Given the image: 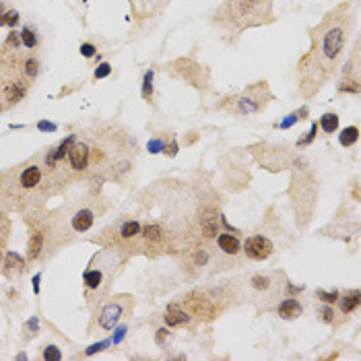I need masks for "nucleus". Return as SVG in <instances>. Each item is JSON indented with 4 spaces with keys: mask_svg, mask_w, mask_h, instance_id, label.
Listing matches in <instances>:
<instances>
[{
    "mask_svg": "<svg viewBox=\"0 0 361 361\" xmlns=\"http://www.w3.org/2000/svg\"><path fill=\"white\" fill-rule=\"evenodd\" d=\"M217 21L235 31L262 25L270 21V0H227L219 8Z\"/></svg>",
    "mask_w": 361,
    "mask_h": 361,
    "instance_id": "nucleus-1",
    "label": "nucleus"
},
{
    "mask_svg": "<svg viewBox=\"0 0 361 361\" xmlns=\"http://www.w3.org/2000/svg\"><path fill=\"white\" fill-rule=\"evenodd\" d=\"M342 48H345V29L341 25H330V27L322 33V39H320V52L324 60L328 62H334L339 56Z\"/></svg>",
    "mask_w": 361,
    "mask_h": 361,
    "instance_id": "nucleus-2",
    "label": "nucleus"
},
{
    "mask_svg": "<svg viewBox=\"0 0 361 361\" xmlns=\"http://www.w3.org/2000/svg\"><path fill=\"white\" fill-rule=\"evenodd\" d=\"M242 250L246 252V256L252 258V260H266L275 248H272V242L268 240V237H264V235H252V237L246 240Z\"/></svg>",
    "mask_w": 361,
    "mask_h": 361,
    "instance_id": "nucleus-3",
    "label": "nucleus"
},
{
    "mask_svg": "<svg viewBox=\"0 0 361 361\" xmlns=\"http://www.w3.org/2000/svg\"><path fill=\"white\" fill-rule=\"evenodd\" d=\"M171 66H173L175 75H180L182 78H186V81H190L192 85H200V76H198L200 75V66L196 62L184 58V60H175Z\"/></svg>",
    "mask_w": 361,
    "mask_h": 361,
    "instance_id": "nucleus-4",
    "label": "nucleus"
},
{
    "mask_svg": "<svg viewBox=\"0 0 361 361\" xmlns=\"http://www.w3.org/2000/svg\"><path fill=\"white\" fill-rule=\"evenodd\" d=\"M68 161L73 170H85L89 165V147L83 143H73L68 149Z\"/></svg>",
    "mask_w": 361,
    "mask_h": 361,
    "instance_id": "nucleus-5",
    "label": "nucleus"
},
{
    "mask_svg": "<svg viewBox=\"0 0 361 361\" xmlns=\"http://www.w3.org/2000/svg\"><path fill=\"white\" fill-rule=\"evenodd\" d=\"M198 221H200L202 233H205L207 237H215L217 235V231H219V213L215 209H210V207L202 209Z\"/></svg>",
    "mask_w": 361,
    "mask_h": 361,
    "instance_id": "nucleus-6",
    "label": "nucleus"
},
{
    "mask_svg": "<svg viewBox=\"0 0 361 361\" xmlns=\"http://www.w3.org/2000/svg\"><path fill=\"white\" fill-rule=\"evenodd\" d=\"M120 316H122V305L120 304H108L101 310V314H99V326L103 328V330H110V328H114L118 324V320H120Z\"/></svg>",
    "mask_w": 361,
    "mask_h": 361,
    "instance_id": "nucleus-7",
    "label": "nucleus"
},
{
    "mask_svg": "<svg viewBox=\"0 0 361 361\" xmlns=\"http://www.w3.org/2000/svg\"><path fill=\"white\" fill-rule=\"evenodd\" d=\"M163 318H165L167 326H182V324L190 322V314L184 312L180 305L170 304V305H167V310H165V314H163Z\"/></svg>",
    "mask_w": 361,
    "mask_h": 361,
    "instance_id": "nucleus-8",
    "label": "nucleus"
},
{
    "mask_svg": "<svg viewBox=\"0 0 361 361\" xmlns=\"http://www.w3.org/2000/svg\"><path fill=\"white\" fill-rule=\"evenodd\" d=\"M277 312H279V316L283 320H295V318H299V314H302V304H299L297 299H293V297H287L285 302L279 304Z\"/></svg>",
    "mask_w": 361,
    "mask_h": 361,
    "instance_id": "nucleus-9",
    "label": "nucleus"
},
{
    "mask_svg": "<svg viewBox=\"0 0 361 361\" xmlns=\"http://www.w3.org/2000/svg\"><path fill=\"white\" fill-rule=\"evenodd\" d=\"M190 307H192V312H194L196 316H205L207 320H210L215 316V305L209 302L207 297H190Z\"/></svg>",
    "mask_w": 361,
    "mask_h": 361,
    "instance_id": "nucleus-10",
    "label": "nucleus"
},
{
    "mask_svg": "<svg viewBox=\"0 0 361 361\" xmlns=\"http://www.w3.org/2000/svg\"><path fill=\"white\" fill-rule=\"evenodd\" d=\"M93 227V213L89 209H83L78 210L76 215H73V229L78 231V233H85L89 231Z\"/></svg>",
    "mask_w": 361,
    "mask_h": 361,
    "instance_id": "nucleus-11",
    "label": "nucleus"
},
{
    "mask_svg": "<svg viewBox=\"0 0 361 361\" xmlns=\"http://www.w3.org/2000/svg\"><path fill=\"white\" fill-rule=\"evenodd\" d=\"M217 246L221 248V252L229 254V256H235V254L242 250L240 240H237L235 235H231V233H221V235H219L217 237Z\"/></svg>",
    "mask_w": 361,
    "mask_h": 361,
    "instance_id": "nucleus-12",
    "label": "nucleus"
},
{
    "mask_svg": "<svg viewBox=\"0 0 361 361\" xmlns=\"http://www.w3.org/2000/svg\"><path fill=\"white\" fill-rule=\"evenodd\" d=\"M19 182H21V186L23 188H35L38 184L41 182V171H39V167L38 165H29L27 170H23V173L19 175Z\"/></svg>",
    "mask_w": 361,
    "mask_h": 361,
    "instance_id": "nucleus-13",
    "label": "nucleus"
},
{
    "mask_svg": "<svg viewBox=\"0 0 361 361\" xmlns=\"http://www.w3.org/2000/svg\"><path fill=\"white\" fill-rule=\"evenodd\" d=\"M341 299V312L342 314H351L353 310H357L359 304H361V293L357 291V289H351V291H347Z\"/></svg>",
    "mask_w": 361,
    "mask_h": 361,
    "instance_id": "nucleus-14",
    "label": "nucleus"
},
{
    "mask_svg": "<svg viewBox=\"0 0 361 361\" xmlns=\"http://www.w3.org/2000/svg\"><path fill=\"white\" fill-rule=\"evenodd\" d=\"M260 108H262L260 97H252V95H244V97L240 99V103H237V110H240L242 114H254Z\"/></svg>",
    "mask_w": 361,
    "mask_h": 361,
    "instance_id": "nucleus-15",
    "label": "nucleus"
},
{
    "mask_svg": "<svg viewBox=\"0 0 361 361\" xmlns=\"http://www.w3.org/2000/svg\"><path fill=\"white\" fill-rule=\"evenodd\" d=\"M41 248H43V237H41V233L38 231V233H33V235H31V240H29V248H27V258H29V260H35V258L39 256Z\"/></svg>",
    "mask_w": 361,
    "mask_h": 361,
    "instance_id": "nucleus-16",
    "label": "nucleus"
},
{
    "mask_svg": "<svg viewBox=\"0 0 361 361\" xmlns=\"http://www.w3.org/2000/svg\"><path fill=\"white\" fill-rule=\"evenodd\" d=\"M357 138H359V128L357 126H349V128H345L341 132V136H339V140H341V145L342 147H351V145H355L357 143Z\"/></svg>",
    "mask_w": 361,
    "mask_h": 361,
    "instance_id": "nucleus-17",
    "label": "nucleus"
},
{
    "mask_svg": "<svg viewBox=\"0 0 361 361\" xmlns=\"http://www.w3.org/2000/svg\"><path fill=\"white\" fill-rule=\"evenodd\" d=\"M143 233H145L147 244H159L163 240V231H161L159 225H147L143 229Z\"/></svg>",
    "mask_w": 361,
    "mask_h": 361,
    "instance_id": "nucleus-18",
    "label": "nucleus"
},
{
    "mask_svg": "<svg viewBox=\"0 0 361 361\" xmlns=\"http://www.w3.org/2000/svg\"><path fill=\"white\" fill-rule=\"evenodd\" d=\"M21 43L29 50H33L35 46H38V33H35V29H31L29 25L23 27V31H21Z\"/></svg>",
    "mask_w": 361,
    "mask_h": 361,
    "instance_id": "nucleus-19",
    "label": "nucleus"
},
{
    "mask_svg": "<svg viewBox=\"0 0 361 361\" xmlns=\"http://www.w3.org/2000/svg\"><path fill=\"white\" fill-rule=\"evenodd\" d=\"M320 126L324 128V132H337V128H339V116L337 114H324L322 116V120H320Z\"/></svg>",
    "mask_w": 361,
    "mask_h": 361,
    "instance_id": "nucleus-20",
    "label": "nucleus"
},
{
    "mask_svg": "<svg viewBox=\"0 0 361 361\" xmlns=\"http://www.w3.org/2000/svg\"><path fill=\"white\" fill-rule=\"evenodd\" d=\"M23 95H25V87H23L21 83H11V87L6 89V99L11 101V103L19 101Z\"/></svg>",
    "mask_w": 361,
    "mask_h": 361,
    "instance_id": "nucleus-21",
    "label": "nucleus"
},
{
    "mask_svg": "<svg viewBox=\"0 0 361 361\" xmlns=\"http://www.w3.org/2000/svg\"><path fill=\"white\" fill-rule=\"evenodd\" d=\"M101 279H103V275H101L99 270H87V272H85V277H83L85 285L89 287V289H97L99 283H101Z\"/></svg>",
    "mask_w": 361,
    "mask_h": 361,
    "instance_id": "nucleus-22",
    "label": "nucleus"
},
{
    "mask_svg": "<svg viewBox=\"0 0 361 361\" xmlns=\"http://www.w3.org/2000/svg\"><path fill=\"white\" fill-rule=\"evenodd\" d=\"M75 143V136H68L66 140H62V143H60V147L56 149L54 153H52V157H54V161H60V159H64L66 157V151L70 149V145Z\"/></svg>",
    "mask_w": 361,
    "mask_h": 361,
    "instance_id": "nucleus-23",
    "label": "nucleus"
},
{
    "mask_svg": "<svg viewBox=\"0 0 361 361\" xmlns=\"http://www.w3.org/2000/svg\"><path fill=\"white\" fill-rule=\"evenodd\" d=\"M120 233H122V237H134V235L140 233V225L136 221H128V223L122 225Z\"/></svg>",
    "mask_w": 361,
    "mask_h": 361,
    "instance_id": "nucleus-24",
    "label": "nucleus"
},
{
    "mask_svg": "<svg viewBox=\"0 0 361 361\" xmlns=\"http://www.w3.org/2000/svg\"><path fill=\"white\" fill-rule=\"evenodd\" d=\"M6 266H8V268L23 270V258L19 256V254H15V252H8V254H6Z\"/></svg>",
    "mask_w": 361,
    "mask_h": 361,
    "instance_id": "nucleus-25",
    "label": "nucleus"
},
{
    "mask_svg": "<svg viewBox=\"0 0 361 361\" xmlns=\"http://www.w3.org/2000/svg\"><path fill=\"white\" fill-rule=\"evenodd\" d=\"M43 359H46V361H60V359H62V353H60L58 347L48 345L46 349H43Z\"/></svg>",
    "mask_w": 361,
    "mask_h": 361,
    "instance_id": "nucleus-26",
    "label": "nucleus"
},
{
    "mask_svg": "<svg viewBox=\"0 0 361 361\" xmlns=\"http://www.w3.org/2000/svg\"><path fill=\"white\" fill-rule=\"evenodd\" d=\"M153 93V70H149L145 75V81H143V97L149 99Z\"/></svg>",
    "mask_w": 361,
    "mask_h": 361,
    "instance_id": "nucleus-27",
    "label": "nucleus"
},
{
    "mask_svg": "<svg viewBox=\"0 0 361 361\" xmlns=\"http://www.w3.org/2000/svg\"><path fill=\"white\" fill-rule=\"evenodd\" d=\"M252 287H254V289H258V291H264V289H268V287H270V279H268V277H264V275L252 277Z\"/></svg>",
    "mask_w": 361,
    "mask_h": 361,
    "instance_id": "nucleus-28",
    "label": "nucleus"
},
{
    "mask_svg": "<svg viewBox=\"0 0 361 361\" xmlns=\"http://www.w3.org/2000/svg\"><path fill=\"white\" fill-rule=\"evenodd\" d=\"M39 73V62L35 58H29L27 62H25V75H27L29 78H35Z\"/></svg>",
    "mask_w": 361,
    "mask_h": 361,
    "instance_id": "nucleus-29",
    "label": "nucleus"
},
{
    "mask_svg": "<svg viewBox=\"0 0 361 361\" xmlns=\"http://www.w3.org/2000/svg\"><path fill=\"white\" fill-rule=\"evenodd\" d=\"M17 21H19V13L17 11H8L4 15H0V25H17Z\"/></svg>",
    "mask_w": 361,
    "mask_h": 361,
    "instance_id": "nucleus-30",
    "label": "nucleus"
},
{
    "mask_svg": "<svg viewBox=\"0 0 361 361\" xmlns=\"http://www.w3.org/2000/svg\"><path fill=\"white\" fill-rule=\"evenodd\" d=\"M316 134H318V124H316V122H314V124H312V128H310V132H307V134L302 138V140H299V147H304V145H310L312 143V140L316 138Z\"/></svg>",
    "mask_w": 361,
    "mask_h": 361,
    "instance_id": "nucleus-31",
    "label": "nucleus"
},
{
    "mask_svg": "<svg viewBox=\"0 0 361 361\" xmlns=\"http://www.w3.org/2000/svg\"><path fill=\"white\" fill-rule=\"evenodd\" d=\"M318 297L322 299L324 304H334V302L339 299V291H322V289H320V291H318Z\"/></svg>",
    "mask_w": 361,
    "mask_h": 361,
    "instance_id": "nucleus-32",
    "label": "nucleus"
},
{
    "mask_svg": "<svg viewBox=\"0 0 361 361\" xmlns=\"http://www.w3.org/2000/svg\"><path fill=\"white\" fill-rule=\"evenodd\" d=\"M110 73H112V66L108 62H103L95 68V78H105V76H110Z\"/></svg>",
    "mask_w": 361,
    "mask_h": 361,
    "instance_id": "nucleus-33",
    "label": "nucleus"
},
{
    "mask_svg": "<svg viewBox=\"0 0 361 361\" xmlns=\"http://www.w3.org/2000/svg\"><path fill=\"white\" fill-rule=\"evenodd\" d=\"M320 314H322V320H324V322H332V320H334V312H332V307H330L328 304L322 307Z\"/></svg>",
    "mask_w": 361,
    "mask_h": 361,
    "instance_id": "nucleus-34",
    "label": "nucleus"
},
{
    "mask_svg": "<svg viewBox=\"0 0 361 361\" xmlns=\"http://www.w3.org/2000/svg\"><path fill=\"white\" fill-rule=\"evenodd\" d=\"M178 143H175V140H171V143L170 145H163V153H167V155H170V157H175V155H178Z\"/></svg>",
    "mask_w": 361,
    "mask_h": 361,
    "instance_id": "nucleus-35",
    "label": "nucleus"
},
{
    "mask_svg": "<svg viewBox=\"0 0 361 361\" xmlns=\"http://www.w3.org/2000/svg\"><path fill=\"white\" fill-rule=\"evenodd\" d=\"M108 345H110V341H103V342H95V345H91L89 349H87V355H93V353H97V351L105 349Z\"/></svg>",
    "mask_w": 361,
    "mask_h": 361,
    "instance_id": "nucleus-36",
    "label": "nucleus"
},
{
    "mask_svg": "<svg viewBox=\"0 0 361 361\" xmlns=\"http://www.w3.org/2000/svg\"><path fill=\"white\" fill-rule=\"evenodd\" d=\"M81 54H83L85 58L95 56V46H93V43H83V46H81Z\"/></svg>",
    "mask_w": 361,
    "mask_h": 361,
    "instance_id": "nucleus-37",
    "label": "nucleus"
},
{
    "mask_svg": "<svg viewBox=\"0 0 361 361\" xmlns=\"http://www.w3.org/2000/svg\"><path fill=\"white\" fill-rule=\"evenodd\" d=\"M161 149H163V143H161V140H151V143H149V151H151V153H159L161 151Z\"/></svg>",
    "mask_w": 361,
    "mask_h": 361,
    "instance_id": "nucleus-38",
    "label": "nucleus"
},
{
    "mask_svg": "<svg viewBox=\"0 0 361 361\" xmlns=\"http://www.w3.org/2000/svg\"><path fill=\"white\" fill-rule=\"evenodd\" d=\"M39 130H46V132H54L56 130V124H52V122H46V120H41L39 124H38Z\"/></svg>",
    "mask_w": 361,
    "mask_h": 361,
    "instance_id": "nucleus-39",
    "label": "nucleus"
},
{
    "mask_svg": "<svg viewBox=\"0 0 361 361\" xmlns=\"http://www.w3.org/2000/svg\"><path fill=\"white\" fill-rule=\"evenodd\" d=\"M21 39H19V35H17V31H11V35H8V39H6V46H19Z\"/></svg>",
    "mask_w": 361,
    "mask_h": 361,
    "instance_id": "nucleus-40",
    "label": "nucleus"
},
{
    "mask_svg": "<svg viewBox=\"0 0 361 361\" xmlns=\"http://www.w3.org/2000/svg\"><path fill=\"white\" fill-rule=\"evenodd\" d=\"M167 337H170V330H165V328H159V330H157V342H159V345H161V342H163Z\"/></svg>",
    "mask_w": 361,
    "mask_h": 361,
    "instance_id": "nucleus-41",
    "label": "nucleus"
},
{
    "mask_svg": "<svg viewBox=\"0 0 361 361\" xmlns=\"http://www.w3.org/2000/svg\"><path fill=\"white\" fill-rule=\"evenodd\" d=\"M126 330H128L126 326H120V328H118V332L114 334V339H112V341H114V342H120V341H122V337H124V334H126Z\"/></svg>",
    "mask_w": 361,
    "mask_h": 361,
    "instance_id": "nucleus-42",
    "label": "nucleus"
},
{
    "mask_svg": "<svg viewBox=\"0 0 361 361\" xmlns=\"http://www.w3.org/2000/svg\"><path fill=\"white\" fill-rule=\"evenodd\" d=\"M207 260H209V254H207V252H202V250H200V252L196 254V262H198V264H205Z\"/></svg>",
    "mask_w": 361,
    "mask_h": 361,
    "instance_id": "nucleus-43",
    "label": "nucleus"
},
{
    "mask_svg": "<svg viewBox=\"0 0 361 361\" xmlns=\"http://www.w3.org/2000/svg\"><path fill=\"white\" fill-rule=\"evenodd\" d=\"M39 279H41V275H35L33 277V291L35 293H39Z\"/></svg>",
    "mask_w": 361,
    "mask_h": 361,
    "instance_id": "nucleus-44",
    "label": "nucleus"
},
{
    "mask_svg": "<svg viewBox=\"0 0 361 361\" xmlns=\"http://www.w3.org/2000/svg\"><path fill=\"white\" fill-rule=\"evenodd\" d=\"M2 11H4V6H2V2H0V15H2Z\"/></svg>",
    "mask_w": 361,
    "mask_h": 361,
    "instance_id": "nucleus-45",
    "label": "nucleus"
}]
</instances>
